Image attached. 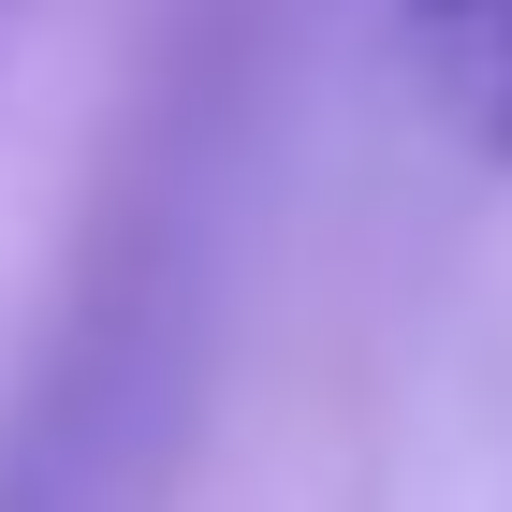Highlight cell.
Listing matches in <instances>:
<instances>
[{
	"label": "cell",
	"mask_w": 512,
	"mask_h": 512,
	"mask_svg": "<svg viewBox=\"0 0 512 512\" xmlns=\"http://www.w3.org/2000/svg\"><path fill=\"white\" fill-rule=\"evenodd\" d=\"M30 15H44V0H0V74H15V44H30Z\"/></svg>",
	"instance_id": "3957f363"
},
{
	"label": "cell",
	"mask_w": 512,
	"mask_h": 512,
	"mask_svg": "<svg viewBox=\"0 0 512 512\" xmlns=\"http://www.w3.org/2000/svg\"><path fill=\"white\" fill-rule=\"evenodd\" d=\"M278 132V0H191L118 103L44 308L0 366V512H132L220 366L249 191Z\"/></svg>",
	"instance_id": "6da1fadb"
},
{
	"label": "cell",
	"mask_w": 512,
	"mask_h": 512,
	"mask_svg": "<svg viewBox=\"0 0 512 512\" xmlns=\"http://www.w3.org/2000/svg\"><path fill=\"white\" fill-rule=\"evenodd\" d=\"M395 74L469 161L512 176V0H395Z\"/></svg>",
	"instance_id": "7a4b0ae2"
}]
</instances>
